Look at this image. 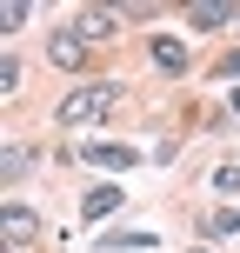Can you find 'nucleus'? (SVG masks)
<instances>
[{
    "mask_svg": "<svg viewBox=\"0 0 240 253\" xmlns=\"http://www.w3.org/2000/svg\"><path fill=\"white\" fill-rule=\"evenodd\" d=\"M107 107H120V87H114V80H100V87H80V93H67V100H60V120H67V126H87V120H100Z\"/></svg>",
    "mask_w": 240,
    "mask_h": 253,
    "instance_id": "1",
    "label": "nucleus"
},
{
    "mask_svg": "<svg viewBox=\"0 0 240 253\" xmlns=\"http://www.w3.org/2000/svg\"><path fill=\"white\" fill-rule=\"evenodd\" d=\"M47 60H53V67H67V74H74V67H87V40H80L74 27H60V34L47 40Z\"/></svg>",
    "mask_w": 240,
    "mask_h": 253,
    "instance_id": "2",
    "label": "nucleus"
},
{
    "mask_svg": "<svg viewBox=\"0 0 240 253\" xmlns=\"http://www.w3.org/2000/svg\"><path fill=\"white\" fill-rule=\"evenodd\" d=\"M74 34L94 47V40H114V34H120V20H114V13H80V20H74Z\"/></svg>",
    "mask_w": 240,
    "mask_h": 253,
    "instance_id": "3",
    "label": "nucleus"
},
{
    "mask_svg": "<svg viewBox=\"0 0 240 253\" xmlns=\"http://www.w3.org/2000/svg\"><path fill=\"white\" fill-rule=\"evenodd\" d=\"M153 67H160V74H180V67H187V47H180V40H153Z\"/></svg>",
    "mask_w": 240,
    "mask_h": 253,
    "instance_id": "4",
    "label": "nucleus"
},
{
    "mask_svg": "<svg viewBox=\"0 0 240 253\" xmlns=\"http://www.w3.org/2000/svg\"><path fill=\"white\" fill-rule=\"evenodd\" d=\"M87 160H94V167H114V173H120V167H134V147H87Z\"/></svg>",
    "mask_w": 240,
    "mask_h": 253,
    "instance_id": "5",
    "label": "nucleus"
},
{
    "mask_svg": "<svg viewBox=\"0 0 240 253\" xmlns=\"http://www.w3.org/2000/svg\"><path fill=\"white\" fill-rule=\"evenodd\" d=\"M7 233L13 240H34V207H7Z\"/></svg>",
    "mask_w": 240,
    "mask_h": 253,
    "instance_id": "6",
    "label": "nucleus"
},
{
    "mask_svg": "<svg viewBox=\"0 0 240 253\" xmlns=\"http://www.w3.org/2000/svg\"><path fill=\"white\" fill-rule=\"evenodd\" d=\"M27 167H34V153H27V147H7V160H0V180H20Z\"/></svg>",
    "mask_w": 240,
    "mask_h": 253,
    "instance_id": "7",
    "label": "nucleus"
},
{
    "mask_svg": "<svg viewBox=\"0 0 240 253\" xmlns=\"http://www.w3.org/2000/svg\"><path fill=\"white\" fill-rule=\"evenodd\" d=\"M114 207H120V193H114V187L87 193V220H107V213H114Z\"/></svg>",
    "mask_w": 240,
    "mask_h": 253,
    "instance_id": "8",
    "label": "nucleus"
},
{
    "mask_svg": "<svg viewBox=\"0 0 240 253\" xmlns=\"http://www.w3.org/2000/svg\"><path fill=\"white\" fill-rule=\"evenodd\" d=\"M227 20V7H220V0H207V7H193V27H220Z\"/></svg>",
    "mask_w": 240,
    "mask_h": 253,
    "instance_id": "9",
    "label": "nucleus"
},
{
    "mask_svg": "<svg viewBox=\"0 0 240 253\" xmlns=\"http://www.w3.org/2000/svg\"><path fill=\"white\" fill-rule=\"evenodd\" d=\"M220 74H234V80H240V53H227V60H220Z\"/></svg>",
    "mask_w": 240,
    "mask_h": 253,
    "instance_id": "10",
    "label": "nucleus"
},
{
    "mask_svg": "<svg viewBox=\"0 0 240 253\" xmlns=\"http://www.w3.org/2000/svg\"><path fill=\"white\" fill-rule=\"evenodd\" d=\"M234 114H240V93H234Z\"/></svg>",
    "mask_w": 240,
    "mask_h": 253,
    "instance_id": "11",
    "label": "nucleus"
}]
</instances>
